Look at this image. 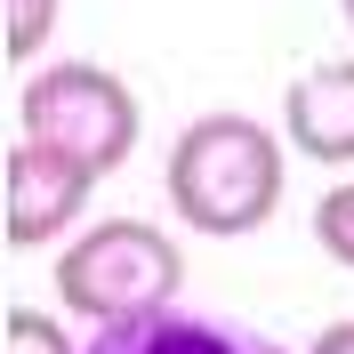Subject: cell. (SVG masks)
I'll return each instance as SVG.
<instances>
[{
	"instance_id": "2",
	"label": "cell",
	"mask_w": 354,
	"mask_h": 354,
	"mask_svg": "<svg viewBox=\"0 0 354 354\" xmlns=\"http://www.w3.org/2000/svg\"><path fill=\"white\" fill-rule=\"evenodd\" d=\"M177 282H185V258L145 218H105L57 258V306L81 314L88 330L153 314V306H177Z\"/></svg>"
},
{
	"instance_id": "5",
	"label": "cell",
	"mask_w": 354,
	"mask_h": 354,
	"mask_svg": "<svg viewBox=\"0 0 354 354\" xmlns=\"http://www.w3.org/2000/svg\"><path fill=\"white\" fill-rule=\"evenodd\" d=\"M81 354H290V346H274V338L242 330V322H218V314L153 306V314H129V322L88 330Z\"/></svg>"
},
{
	"instance_id": "10",
	"label": "cell",
	"mask_w": 354,
	"mask_h": 354,
	"mask_svg": "<svg viewBox=\"0 0 354 354\" xmlns=\"http://www.w3.org/2000/svg\"><path fill=\"white\" fill-rule=\"evenodd\" d=\"M306 354H354V322H330V330L314 338V346H306Z\"/></svg>"
},
{
	"instance_id": "4",
	"label": "cell",
	"mask_w": 354,
	"mask_h": 354,
	"mask_svg": "<svg viewBox=\"0 0 354 354\" xmlns=\"http://www.w3.org/2000/svg\"><path fill=\"white\" fill-rule=\"evenodd\" d=\"M88 194H97V169L81 153L17 129V145L0 161V234H8V250H41L57 234H73Z\"/></svg>"
},
{
	"instance_id": "6",
	"label": "cell",
	"mask_w": 354,
	"mask_h": 354,
	"mask_svg": "<svg viewBox=\"0 0 354 354\" xmlns=\"http://www.w3.org/2000/svg\"><path fill=\"white\" fill-rule=\"evenodd\" d=\"M282 129H290V145L306 161H322V169H346L354 161V65L346 57L314 65L306 81L282 97Z\"/></svg>"
},
{
	"instance_id": "8",
	"label": "cell",
	"mask_w": 354,
	"mask_h": 354,
	"mask_svg": "<svg viewBox=\"0 0 354 354\" xmlns=\"http://www.w3.org/2000/svg\"><path fill=\"white\" fill-rule=\"evenodd\" d=\"M0 8H8V32H0L8 65H32V57H41V41L57 32V0H0Z\"/></svg>"
},
{
	"instance_id": "3",
	"label": "cell",
	"mask_w": 354,
	"mask_h": 354,
	"mask_svg": "<svg viewBox=\"0 0 354 354\" xmlns=\"http://www.w3.org/2000/svg\"><path fill=\"white\" fill-rule=\"evenodd\" d=\"M17 129L81 153L88 169L105 177V169H121V161L137 153V97H129L121 73L88 65V57H65V65H41L32 81H24Z\"/></svg>"
},
{
	"instance_id": "9",
	"label": "cell",
	"mask_w": 354,
	"mask_h": 354,
	"mask_svg": "<svg viewBox=\"0 0 354 354\" xmlns=\"http://www.w3.org/2000/svg\"><path fill=\"white\" fill-rule=\"evenodd\" d=\"M314 242H322L330 266L354 274V185H330V194L314 201Z\"/></svg>"
},
{
	"instance_id": "1",
	"label": "cell",
	"mask_w": 354,
	"mask_h": 354,
	"mask_svg": "<svg viewBox=\"0 0 354 354\" xmlns=\"http://www.w3.org/2000/svg\"><path fill=\"white\" fill-rule=\"evenodd\" d=\"M169 209L194 234H258L282 209V137L250 113H201L169 145Z\"/></svg>"
},
{
	"instance_id": "11",
	"label": "cell",
	"mask_w": 354,
	"mask_h": 354,
	"mask_svg": "<svg viewBox=\"0 0 354 354\" xmlns=\"http://www.w3.org/2000/svg\"><path fill=\"white\" fill-rule=\"evenodd\" d=\"M338 8H346V24H354V0H338Z\"/></svg>"
},
{
	"instance_id": "7",
	"label": "cell",
	"mask_w": 354,
	"mask_h": 354,
	"mask_svg": "<svg viewBox=\"0 0 354 354\" xmlns=\"http://www.w3.org/2000/svg\"><path fill=\"white\" fill-rule=\"evenodd\" d=\"M0 354H81L41 306H8L0 314Z\"/></svg>"
}]
</instances>
